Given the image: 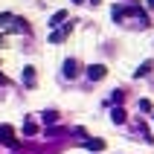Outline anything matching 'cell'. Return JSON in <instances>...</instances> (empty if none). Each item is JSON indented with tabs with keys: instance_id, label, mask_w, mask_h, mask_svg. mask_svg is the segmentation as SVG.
Here are the masks:
<instances>
[{
	"instance_id": "15",
	"label": "cell",
	"mask_w": 154,
	"mask_h": 154,
	"mask_svg": "<svg viewBox=\"0 0 154 154\" xmlns=\"http://www.w3.org/2000/svg\"><path fill=\"white\" fill-rule=\"evenodd\" d=\"M87 3H90V6H99V3H102V0H87Z\"/></svg>"
},
{
	"instance_id": "18",
	"label": "cell",
	"mask_w": 154,
	"mask_h": 154,
	"mask_svg": "<svg viewBox=\"0 0 154 154\" xmlns=\"http://www.w3.org/2000/svg\"><path fill=\"white\" fill-rule=\"evenodd\" d=\"M73 3H85V0H73Z\"/></svg>"
},
{
	"instance_id": "16",
	"label": "cell",
	"mask_w": 154,
	"mask_h": 154,
	"mask_svg": "<svg viewBox=\"0 0 154 154\" xmlns=\"http://www.w3.org/2000/svg\"><path fill=\"white\" fill-rule=\"evenodd\" d=\"M0 85H6V76H3V73H0Z\"/></svg>"
},
{
	"instance_id": "8",
	"label": "cell",
	"mask_w": 154,
	"mask_h": 154,
	"mask_svg": "<svg viewBox=\"0 0 154 154\" xmlns=\"http://www.w3.org/2000/svg\"><path fill=\"white\" fill-rule=\"evenodd\" d=\"M151 70H154V61H143V64H140V70L134 73V76H137V79H143V76H148Z\"/></svg>"
},
{
	"instance_id": "12",
	"label": "cell",
	"mask_w": 154,
	"mask_h": 154,
	"mask_svg": "<svg viewBox=\"0 0 154 154\" xmlns=\"http://www.w3.org/2000/svg\"><path fill=\"white\" fill-rule=\"evenodd\" d=\"M44 122H50V125H52V122H58V113H55V111H47V113H44Z\"/></svg>"
},
{
	"instance_id": "13",
	"label": "cell",
	"mask_w": 154,
	"mask_h": 154,
	"mask_svg": "<svg viewBox=\"0 0 154 154\" xmlns=\"http://www.w3.org/2000/svg\"><path fill=\"white\" fill-rule=\"evenodd\" d=\"M113 20H116V23L122 20V9H119V6H113Z\"/></svg>"
},
{
	"instance_id": "10",
	"label": "cell",
	"mask_w": 154,
	"mask_h": 154,
	"mask_svg": "<svg viewBox=\"0 0 154 154\" xmlns=\"http://www.w3.org/2000/svg\"><path fill=\"white\" fill-rule=\"evenodd\" d=\"M111 119L116 122V125H122V122H125V111H122V108H113V111H111Z\"/></svg>"
},
{
	"instance_id": "2",
	"label": "cell",
	"mask_w": 154,
	"mask_h": 154,
	"mask_svg": "<svg viewBox=\"0 0 154 154\" xmlns=\"http://www.w3.org/2000/svg\"><path fill=\"white\" fill-rule=\"evenodd\" d=\"M85 73H87V79H90V82H102V79L108 76V67H105V64H90Z\"/></svg>"
},
{
	"instance_id": "9",
	"label": "cell",
	"mask_w": 154,
	"mask_h": 154,
	"mask_svg": "<svg viewBox=\"0 0 154 154\" xmlns=\"http://www.w3.org/2000/svg\"><path fill=\"white\" fill-rule=\"evenodd\" d=\"M23 134H26V137L38 134V125H35V119H26V122H23Z\"/></svg>"
},
{
	"instance_id": "6",
	"label": "cell",
	"mask_w": 154,
	"mask_h": 154,
	"mask_svg": "<svg viewBox=\"0 0 154 154\" xmlns=\"http://www.w3.org/2000/svg\"><path fill=\"white\" fill-rule=\"evenodd\" d=\"M64 20H67V12H64V9H61V12H55V15L50 17V26H52V29H58V26L64 23Z\"/></svg>"
},
{
	"instance_id": "5",
	"label": "cell",
	"mask_w": 154,
	"mask_h": 154,
	"mask_svg": "<svg viewBox=\"0 0 154 154\" xmlns=\"http://www.w3.org/2000/svg\"><path fill=\"white\" fill-rule=\"evenodd\" d=\"M85 148H87L90 154H99V151L105 148V140H85Z\"/></svg>"
},
{
	"instance_id": "14",
	"label": "cell",
	"mask_w": 154,
	"mask_h": 154,
	"mask_svg": "<svg viewBox=\"0 0 154 154\" xmlns=\"http://www.w3.org/2000/svg\"><path fill=\"white\" fill-rule=\"evenodd\" d=\"M111 102H113V105H119V102H122V90H116V93L111 96Z\"/></svg>"
},
{
	"instance_id": "7",
	"label": "cell",
	"mask_w": 154,
	"mask_h": 154,
	"mask_svg": "<svg viewBox=\"0 0 154 154\" xmlns=\"http://www.w3.org/2000/svg\"><path fill=\"white\" fill-rule=\"evenodd\" d=\"M23 85H26V87L35 85V67H32V64H29V67H23Z\"/></svg>"
},
{
	"instance_id": "17",
	"label": "cell",
	"mask_w": 154,
	"mask_h": 154,
	"mask_svg": "<svg viewBox=\"0 0 154 154\" xmlns=\"http://www.w3.org/2000/svg\"><path fill=\"white\" fill-rule=\"evenodd\" d=\"M148 9H154V0H148Z\"/></svg>"
},
{
	"instance_id": "4",
	"label": "cell",
	"mask_w": 154,
	"mask_h": 154,
	"mask_svg": "<svg viewBox=\"0 0 154 154\" xmlns=\"http://www.w3.org/2000/svg\"><path fill=\"white\" fill-rule=\"evenodd\" d=\"M67 32H70V23L64 26V29H52V35H50V44H61L64 38H67Z\"/></svg>"
},
{
	"instance_id": "11",
	"label": "cell",
	"mask_w": 154,
	"mask_h": 154,
	"mask_svg": "<svg viewBox=\"0 0 154 154\" xmlns=\"http://www.w3.org/2000/svg\"><path fill=\"white\" fill-rule=\"evenodd\" d=\"M140 111H143V113H151V111H154V105L148 102V99H140Z\"/></svg>"
},
{
	"instance_id": "1",
	"label": "cell",
	"mask_w": 154,
	"mask_h": 154,
	"mask_svg": "<svg viewBox=\"0 0 154 154\" xmlns=\"http://www.w3.org/2000/svg\"><path fill=\"white\" fill-rule=\"evenodd\" d=\"M0 146H9V148L20 146V140L15 137V128L12 125H0Z\"/></svg>"
},
{
	"instance_id": "3",
	"label": "cell",
	"mask_w": 154,
	"mask_h": 154,
	"mask_svg": "<svg viewBox=\"0 0 154 154\" xmlns=\"http://www.w3.org/2000/svg\"><path fill=\"white\" fill-rule=\"evenodd\" d=\"M61 73H64V79H76L79 76V64L73 58H67L64 64H61Z\"/></svg>"
}]
</instances>
